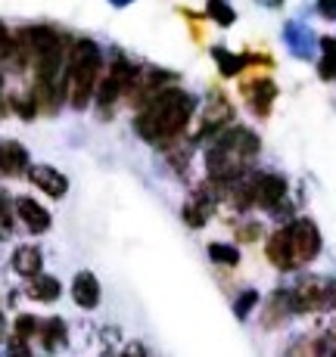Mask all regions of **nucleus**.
<instances>
[{"mask_svg": "<svg viewBox=\"0 0 336 357\" xmlns=\"http://www.w3.org/2000/svg\"><path fill=\"white\" fill-rule=\"evenodd\" d=\"M196 100L190 97L181 87H166L159 91L153 100L143 102V109L134 119V130L140 140L153 143V146H162V143H171L184 128L193 119Z\"/></svg>", "mask_w": 336, "mask_h": 357, "instance_id": "f257e3e1", "label": "nucleus"}, {"mask_svg": "<svg viewBox=\"0 0 336 357\" xmlns=\"http://www.w3.org/2000/svg\"><path fill=\"white\" fill-rule=\"evenodd\" d=\"M100 68H103V53L94 40L81 38L68 47V59H66V100L75 109H87V102L97 93V81H100Z\"/></svg>", "mask_w": 336, "mask_h": 357, "instance_id": "f03ea898", "label": "nucleus"}, {"mask_svg": "<svg viewBox=\"0 0 336 357\" xmlns=\"http://www.w3.org/2000/svg\"><path fill=\"white\" fill-rule=\"evenodd\" d=\"M293 314L308 311H333L336 307V280L330 277H305L293 289H286Z\"/></svg>", "mask_w": 336, "mask_h": 357, "instance_id": "7ed1b4c3", "label": "nucleus"}, {"mask_svg": "<svg viewBox=\"0 0 336 357\" xmlns=\"http://www.w3.org/2000/svg\"><path fill=\"white\" fill-rule=\"evenodd\" d=\"M286 233V243H290V252H293V264L302 267L308 261H314L321 255V230L314 227L308 218H296L284 227Z\"/></svg>", "mask_w": 336, "mask_h": 357, "instance_id": "20e7f679", "label": "nucleus"}, {"mask_svg": "<svg viewBox=\"0 0 336 357\" xmlns=\"http://www.w3.org/2000/svg\"><path fill=\"white\" fill-rule=\"evenodd\" d=\"M212 143L224 146L231 155H237V159L243 162V165L249 162V159H256L258 149H262V143H258V134H256L252 128H243V125H231V128H224Z\"/></svg>", "mask_w": 336, "mask_h": 357, "instance_id": "39448f33", "label": "nucleus"}, {"mask_svg": "<svg viewBox=\"0 0 336 357\" xmlns=\"http://www.w3.org/2000/svg\"><path fill=\"white\" fill-rule=\"evenodd\" d=\"M231 119H234V106H231V100L224 97L221 91H212L209 106H205L203 121H200V130H196V140H203V137H209V134H212V140H215L224 128H231Z\"/></svg>", "mask_w": 336, "mask_h": 357, "instance_id": "423d86ee", "label": "nucleus"}, {"mask_svg": "<svg viewBox=\"0 0 336 357\" xmlns=\"http://www.w3.org/2000/svg\"><path fill=\"white\" fill-rule=\"evenodd\" d=\"M286 199V181L274 171H258L252 174V205H262V208H277Z\"/></svg>", "mask_w": 336, "mask_h": 357, "instance_id": "0eeeda50", "label": "nucleus"}, {"mask_svg": "<svg viewBox=\"0 0 336 357\" xmlns=\"http://www.w3.org/2000/svg\"><path fill=\"white\" fill-rule=\"evenodd\" d=\"M284 40H286V50L296 59H312L314 50H318V34L308 29L305 22H299V19L284 25Z\"/></svg>", "mask_w": 336, "mask_h": 357, "instance_id": "6e6552de", "label": "nucleus"}, {"mask_svg": "<svg viewBox=\"0 0 336 357\" xmlns=\"http://www.w3.org/2000/svg\"><path fill=\"white\" fill-rule=\"evenodd\" d=\"M243 97L249 102L252 115H258V119H265V115L271 112L274 100H277V84L268 78H256L249 81V84H243Z\"/></svg>", "mask_w": 336, "mask_h": 357, "instance_id": "1a4fd4ad", "label": "nucleus"}, {"mask_svg": "<svg viewBox=\"0 0 336 357\" xmlns=\"http://www.w3.org/2000/svg\"><path fill=\"white\" fill-rule=\"evenodd\" d=\"M29 181L50 199H63L68 193L66 174L63 171H57V168H50V165H34V168H29Z\"/></svg>", "mask_w": 336, "mask_h": 357, "instance_id": "9d476101", "label": "nucleus"}, {"mask_svg": "<svg viewBox=\"0 0 336 357\" xmlns=\"http://www.w3.org/2000/svg\"><path fill=\"white\" fill-rule=\"evenodd\" d=\"M16 218H19V224H22L29 233H47L50 230V211L44 208V205H38L34 199H29V196H22V199H16Z\"/></svg>", "mask_w": 336, "mask_h": 357, "instance_id": "9b49d317", "label": "nucleus"}, {"mask_svg": "<svg viewBox=\"0 0 336 357\" xmlns=\"http://www.w3.org/2000/svg\"><path fill=\"white\" fill-rule=\"evenodd\" d=\"M29 149L16 140H3L0 143V174L3 177H22L29 174Z\"/></svg>", "mask_w": 336, "mask_h": 357, "instance_id": "f8f14e48", "label": "nucleus"}, {"mask_svg": "<svg viewBox=\"0 0 336 357\" xmlns=\"http://www.w3.org/2000/svg\"><path fill=\"white\" fill-rule=\"evenodd\" d=\"M100 298H103L100 280L94 277L91 271L75 273V280H72V301H75V305L85 307V311H94V307L100 305Z\"/></svg>", "mask_w": 336, "mask_h": 357, "instance_id": "ddd939ff", "label": "nucleus"}, {"mask_svg": "<svg viewBox=\"0 0 336 357\" xmlns=\"http://www.w3.org/2000/svg\"><path fill=\"white\" fill-rule=\"evenodd\" d=\"M212 211H215V196H212L205 187H200L187 202H184L181 215H184V224H190V227H203V224L212 218Z\"/></svg>", "mask_w": 336, "mask_h": 357, "instance_id": "4468645a", "label": "nucleus"}, {"mask_svg": "<svg viewBox=\"0 0 336 357\" xmlns=\"http://www.w3.org/2000/svg\"><path fill=\"white\" fill-rule=\"evenodd\" d=\"M10 264H13V271L25 280H34L38 273H44L41 271V267H44V255H41L38 245H19V249L13 252Z\"/></svg>", "mask_w": 336, "mask_h": 357, "instance_id": "2eb2a0df", "label": "nucleus"}, {"mask_svg": "<svg viewBox=\"0 0 336 357\" xmlns=\"http://www.w3.org/2000/svg\"><path fill=\"white\" fill-rule=\"evenodd\" d=\"M29 298L31 301H41V305H53V301L63 295V283H59L57 277H50V273H38L34 280H29Z\"/></svg>", "mask_w": 336, "mask_h": 357, "instance_id": "dca6fc26", "label": "nucleus"}, {"mask_svg": "<svg viewBox=\"0 0 336 357\" xmlns=\"http://www.w3.org/2000/svg\"><path fill=\"white\" fill-rule=\"evenodd\" d=\"M38 339L44 345V351H59L68 339V329H66V320L63 317H47L41 320V329H38Z\"/></svg>", "mask_w": 336, "mask_h": 357, "instance_id": "f3484780", "label": "nucleus"}, {"mask_svg": "<svg viewBox=\"0 0 336 357\" xmlns=\"http://www.w3.org/2000/svg\"><path fill=\"white\" fill-rule=\"evenodd\" d=\"M265 252H268L271 264L277 267V271H296V264H293V252H290V243H286V233H284V227H280V230L268 239Z\"/></svg>", "mask_w": 336, "mask_h": 357, "instance_id": "a211bd4d", "label": "nucleus"}, {"mask_svg": "<svg viewBox=\"0 0 336 357\" xmlns=\"http://www.w3.org/2000/svg\"><path fill=\"white\" fill-rule=\"evenodd\" d=\"M212 59L218 63L224 78H234V75H240L246 66V56H237V53H231L228 47H212Z\"/></svg>", "mask_w": 336, "mask_h": 357, "instance_id": "6ab92c4d", "label": "nucleus"}, {"mask_svg": "<svg viewBox=\"0 0 336 357\" xmlns=\"http://www.w3.org/2000/svg\"><path fill=\"white\" fill-rule=\"evenodd\" d=\"M321 63H318V75L324 81H336V38H324L321 40Z\"/></svg>", "mask_w": 336, "mask_h": 357, "instance_id": "aec40b11", "label": "nucleus"}, {"mask_svg": "<svg viewBox=\"0 0 336 357\" xmlns=\"http://www.w3.org/2000/svg\"><path fill=\"white\" fill-rule=\"evenodd\" d=\"M38 329H41V320L34 317V314H19V317L13 320V339L31 342V339H38Z\"/></svg>", "mask_w": 336, "mask_h": 357, "instance_id": "412c9836", "label": "nucleus"}, {"mask_svg": "<svg viewBox=\"0 0 336 357\" xmlns=\"http://www.w3.org/2000/svg\"><path fill=\"white\" fill-rule=\"evenodd\" d=\"M205 16H209L212 22H218L221 29H228V25H234L237 13L228 0H209V3H205Z\"/></svg>", "mask_w": 336, "mask_h": 357, "instance_id": "4be33fe9", "label": "nucleus"}, {"mask_svg": "<svg viewBox=\"0 0 336 357\" xmlns=\"http://www.w3.org/2000/svg\"><path fill=\"white\" fill-rule=\"evenodd\" d=\"M209 258L221 267H237L240 264L237 245H228V243H209Z\"/></svg>", "mask_w": 336, "mask_h": 357, "instance_id": "5701e85b", "label": "nucleus"}, {"mask_svg": "<svg viewBox=\"0 0 336 357\" xmlns=\"http://www.w3.org/2000/svg\"><path fill=\"white\" fill-rule=\"evenodd\" d=\"M13 224H16V199L6 190H0V236H6L13 230Z\"/></svg>", "mask_w": 336, "mask_h": 357, "instance_id": "b1692460", "label": "nucleus"}, {"mask_svg": "<svg viewBox=\"0 0 336 357\" xmlns=\"http://www.w3.org/2000/svg\"><path fill=\"white\" fill-rule=\"evenodd\" d=\"M10 106L16 109L19 119H25V121H31L34 115H38V102H34V93H13Z\"/></svg>", "mask_w": 336, "mask_h": 357, "instance_id": "393cba45", "label": "nucleus"}, {"mask_svg": "<svg viewBox=\"0 0 336 357\" xmlns=\"http://www.w3.org/2000/svg\"><path fill=\"white\" fill-rule=\"evenodd\" d=\"M19 50V40L10 34L3 22H0V63H13V56H16Z\"/></svg>", "mask_w": 336, "mask_h": 357, "instance_id": "a878e982", "label": "nucleus"}, {"mask_svg": "<svg viewBox=\"0 0 336 357\" xmlns=\"http://www.w3.org/2000/svg\"><path fill=\"white\" fill-rule=\"evenodd\" d=\"M256 305H258V292L256 289H246V292H240V298L234 301V314H237L240 320H246Z\"/></svg>", "mask_w": 336, "mask_h": 357, "instance_id": "bb28decb", "label": "nucleus"}, {"mask_svg": "<svg viewBox=\"0 0 336 357\" xmlns=\"http://www.w3.org/2000/svg\"><path fill=\"white\" fill-rule=\"evenodd\" d=\"M6 357H31L29 342H19V339H13L10 345H6Z\"/></svg>", "mask_w": 336, "mask_h": 357, "instance_id": "cd10ccee", "label": "nucleus"}, {"mask_svg": "<svg viewBox=\"0 0 336 357\" xmlns=\"http://www.w3.org/2000/svg\"><path fill=\"white\" fill-rule=\"evenodd\" d=\"M237 236L243 239V243H252V239H258V236H262V224H243Z\"/></svg>", "mask_w": 336, "mask_h": 357, "instance_id": "c85d7f7f", "label": "nucleus"}, {"mask_svg": "<svg viewBox=\"0 0 336 357\" xmlns=\"http://www.w3.org/2000/svg\"><path fill=\"white\" fill-rule=\"evenodd\" d=\"M119 357H149V354H147V348H143L140 342H128V345L119 351Z\"/></svg>", "mask_w": 336, "mask_h": 357, "instance_id": "c756f323", "label": "nucleus"}, {"mask_svg": "<svg viewBox=\"0 0 336 357\" xmlns=\"http://www.w3.org/2000/svg\"><path fill=\"white\" fill-rule=\"evenodd\" d=\"M314 6H318V13H321L324 19H330V22H336V0H318Z\"/></svg>", "mask_w": 336, "mask_h": 357, "instance_id": "7c9ffc66", "label": "nucleus"}, {"mask_svg": "<svg viewBox=\"0 0 336 357\" xmlns=\"http://www.w3.org/2000/svg\"><path fill=\"white\" fill-rule=\"evenodd\" d=\"M6 329H10V324H6V314L0 311V342L6 339Z\"/></svg>", "mask_w": 336, "mask_h": 357, "instance_id": "2f4dec72", "label": "nucleus"}, {"mask_svg": "<svg viewBox=\"0 0 336 357\" xmlns=\"http://www.w3.org/2000/svg\"><path fill=\"white\" fill-rule=\"evenodd\" d=\"M112 6H128V3H134V0H109Z\"/></svg>", "mask_w": 336, "mask_h": 357, "instance_id": "473e14b6", "label": "nucleus"}, {"mask_svg": "<svg viewBox=\"0 0 336 357\" xmlns=\"http://www.w3.org/2000/svg\"><path fill=\"white\" fill-rule=\"evenodd\" d=\"M258 3H265V6H280L284 0H258Z\"/></svg>", "mask_w": 336, "mask_h": 357, "instance_id": "72a5a7b5", "label": "nucleus"}, {"mask_svg": "<svg viewBox=\"0 0 336 357\" xmlns=\"http://www.w3.org/2000/svg\"><path fill=\"white\" fill-rule=\"evenodd\" d=\"M103 357H119V354H112V351H106V354H103Z\"/></svg>", "mask_w": 336, "mask_h": 357, "instance_id": "f704fd0d", "label": "nucleus"}]
</instances>
